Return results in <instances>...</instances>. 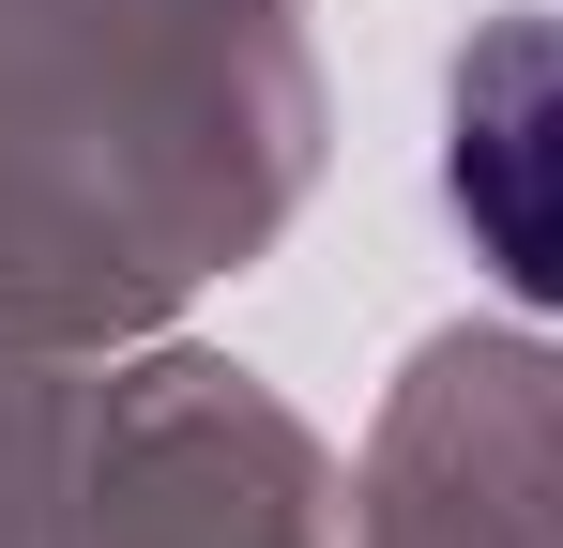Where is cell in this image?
<instances>
[{
  "mask_svg": "<svg viewBox=\"0 0 563 548\" xmlns=\"http://www.w3.org/2000/svg\"><path fill=\"white\" fill-rule=\"evenodd\" d=\"M442 183H457V229L487 244V274L518 305H563V31L549 15H503L457 62Z\"/></svg>",
  "mask_w": 563,
  "mask_h": 548,
  "instance_id": "6da1fadb",
  "label": "cell"
}]
</instances>
